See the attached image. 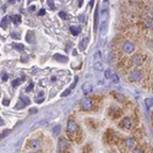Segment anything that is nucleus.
<instances>
[{"label":"nucleus","instance_id":"f257e3e1","mask_svg":"<svg viewBox=\"0 0 153 153\" xmlns=\"http://www.w3.org/2000/svg\"><path fill=\"white\" fill-rule=\"evenodd\" d=\"M104 141H106L108 145H115L119 141V135L115 132H113L112 130H108L106 133V137H104Z\"/></svg>","mask_w":153,"mask_h":153},{"label":"nucleus","instance_id":"f03ea898","mask_svg":"<svg viewBox=\"0 0 153 153\" xmlns=\"http://www.w3.org/2000/svg\"><path fill=\"white\" fill-rule=\"evenodd\" d=\"M69 150V141L64 137H60V140L58 142V152L59 153H63L65 151Z\"/></svg>","mask_w":153,"mask_h":153},{"label":"nucleus","instance_id":"7ed1b4c3","mask_svg":"<svg viewBox=\"0 0 153 153\" xmlns=\"http://www.w3.org/2000/svg\"><path fill=\"white\" fill-rule=\"evenodd\" d=\"M93 106H94V104H93V102L89 98H85L82 102H81V109H82V110H86V112L92 110Z\"/></svg>","mask_w":153,"mask_h":153},{"label":"nucleus","instance_id":"20e7f679","mask_svg":"<svg viewBox=\"0 0 153 153\" xmlns=\"http://www.w3.org/2000/svg\"><path fill=\"white\" fill-rule=\"evenodd\" d=\"M77 131H79L77 124H76L74 120H69V121H68V132L70 133V136L75 135V133L77 132Z\"/></svg>","mask_w":153,"mask_h":153},{"label":"nucleus","instance_id":"39448f33","mask_svg":"<svg viewBox=\"0 0 153 153\" xmlns=\"http://www.w3.org/2000/svg\"><path fill=\"white\" fill-rule=\"evenodd\" d=\"M123 50L125 51L126 54H131V53H133V50H135V44L130 41H126L123 44Z\"/></svg>","mask_w":153,"mask_h":153},{"label":"nucleus","instance_id":"423d86ee","mask_svg":"<svg viewBox=\"0 0 153 153\" xmlns=\"http://www.w3.org/2000/svg\"><path fill=\"white\" fill-rule=\"evenodd\" d=\"M119 125H120V127L125 129V130H131L132 129V121H131L130 118H124Z\"/></svg>","mask_w":153,"mask_h":153},{"label":"nucleus","instance_id":"0eeeda50","mask_svg":"<svg viewBox=\"0 0 153 153\" xmlns=\"http://www.w3.org/2000/svg\"><path fill=\"white\" fill-rule=\"evenodd\" d=\"M143 77V74L141 72L140 70H133V71H131L130 72V80L131 81H140L141 79Z\"/></svg>","mask_w":153,"mask_h":153},{"label":"nucleus","instance_id":"6e6552de","mask_svg":"<svg viewBox=\"0 0 153 153\" xmlns=\"http://www.w3.org/2000/svg\"><path fill=\"white\" fill-rule=\"evenodd\" d=\"M145 59H146V56L145 55H135L132 58V64L133 65H136V66H138V65H141V64H143V61H145Z\"/></svg>","mask_w":153,"mask_h":153},{"label":"nucleus","instance_id":"1a4fd4ad","mask_svg":"<svg viewBox=\"0 0 153 153\" xmlns=\"http://www.w3.org/2000/svg\"><path fill=\"white\" fill-rule=\"evenodd\" d=\"M109 115H110L112 118H119L121 115V110L118 109L116 107H112L110 109H109Z\"/></svg>","mask_w":153,"mask_h":153},{"label":"nucleus","instance_id":"9d476101","mask_svg":"<svg viewBox=\"0 0 153 153\" xmlns=\"http://www.w3.org/2000/svg\"><path fill=\"white\" fill-rule=\"evenodd\" d=\"M125 146L127 148H135L136 147V140L133 137H127V138H125Z\"/></svg>","mask_w":153,"mask_h":153},{"label":"nucleus","instance_id":"9b49d317","mask_svg":"<svg viewBox=\"0 0 153 153\" xmlns=\"http://www.w3.org/2000/svg\"><path fill=\"white\" fill-rule=\"evenodd\" d=\"M82 91H83V93H85L86 95H87V94H89L91 92H92V86H91L89 83H87V85H83Z\"/></svg>","mask_w":153,"mask_h":153},{"label":"nucleus","instance_id":"f8f14e48","mask_svg":"<svg viewBox=\"0 0 153 153\" xmlns=\"http://www.w3.org/2000/svg\"><path fill=\"white\" fill-rule=\"evenodd\" d=\"M54 59L60 61V63H66V61H68V58H66V56H63V55H60V54H55Z\"/></svg>","mask_w":153,"mask_h":153},{"label":"nucleus","instance_id":"ddd939ff","mask_svg":"<svg viewBox=\"0 0 153 153\" xmlns=\"http://www.w3.org/2000/svg\"><path fill=\"white\" fill-rule=\"evenodd\" d=\"M10 21H12L15 25L16 23L18 25V23L21 22V16L20 15H12V16H10Z\"/></svg>","mask_w":153,"mask_h":153},{"label":"nucleus","instance_id":"4468645a","mask_svg":"<svg viewBox=\"0 0 153 153\" xmlns=\"http://www.w3.org/2000/svg\"><path fill=\"white\" fill-rule=\"evenodd\" d=\"M70 32L72 33L74 36H79L80 33H81V28H80V27H75V26H72V27H70Z\"/></svg>","mask_w":153,"mask_h":153},{"label":"nucleus","instance_id":"2eb2a0df","mask_svg":"<svg viewBox=\"0 0 153 153\" xmlns=\"http://www.w3.org/2000/svg\"><path fill=\"white\" fill-rule=\"evenodd\" d=\"M99 10L98 7H95V12H94V30H97V26H98V18H99Z\"/></svg>","mask_w":153,"mask_h":153},{"label":"nucleus","instance_id":"dca6fc26","mask_svg":"<svg viewBox=\"0 0 153 153\" xmlns=\"http://www.w3.org/2000/svg\"><path fill=\"white\" fill-rule=\"evenodd\" d=\"M9 22H10V17L5 16V17L3 18V21H1V27H3V28H6V27L9 26Z\"/></svg>","mask_w":153,"mask_h":153},{"label":"nucleus","instance_id":"f3484780","mask_svg":"<svg viewBox=\"0 0 153 153\" xmlns=\"http://www.w3.org/2000/svg\"><path fill=\"white\" fill-rule=\"evenodd\" d=\"M26 41L28 43H32L33 42V32H27V35H26Z\"/></svg>","mask_w":153,"mask_h":153},{"label":"nucleus","instance_id":"a211bd4d","mask_svg":"<svg viewBox=\"0 0 153 153\" xmlns=\"http://www.w3.org/2000/svg\"><path fill=\"white\" fill-rule=\"evenodd\" d=\"M145 104H146L147 108L153 107V98H147V99L145 100Z\"/></svg>","mask_w":153,"mask_h":153},{"label":"nucleus","instance_id":"6ab92c4d","mask_svg":"<svg viewBox=\"0 0 153 153\" xmlns=\"http://www.w3.org/2000/svg\"><path fill=\"white\" fill-rule=\"evenodd\" d=\"M113 95L114 97H115L119 102H124V100H125V98H124V95L123 94H120V93H113Z\"/></svg>","mask_w":153,"mask_h":153},{"label":"nucleus","instance_id":"aec40b11","mask_svg":"<svg viewBox=\"0 0 153 153\" xmlns=\"http://www.w3.org/2000/svg\"><path fill=\"white\" fill-rule=\"evenodd\" d=\"M91 151H92V146H91V143L86 145V146L83 147V150H82L83 153H91Z\"/></svg>","mask_w":153,"mask_h":153},{"label":"nucleus","instance_id":"412c9836","mask_svg":"<svg viewBox=\"0 0 153 153\" xmlns=\"http://www.w3.org/2000/svg\"><path fill=\"white\" fill-rule=\"evenodd\" d=\"M87 38H85V39H82V41H81V43H80V49L81 50H83L85 49V48H86V45H87Z\"/></svg>","mask_w":153,"mask_h":153},{"label":"nucleus","instance_id":"4be33fe9","mask_svg":"<svg viewBox=\"0 0 153 153\" xmlns=\"http://www.w3.org/2000/svg\"><path fill=\"white\" fill-rule=\"evenodd\" d=\"M12 47H14V49H16L18 51H23V49H25L22 44H16V43H15V44H12Z\"/></svg>","mask_w":153,"mask_h":153},{"label":"nucleus","instance_id":"5701e85b","mask_svg":"<svg viewBox=\"0 0 153 153\" xmlns=\"http://www.w3.org/2000/svg\"><path fill=\"white\" fill-rule=\"evenodd\" d=\"M102 63H100V61H97V63H94V69L95 70H98V71H102L103 70V68H102Z\"/></svg>","mask_w":153,"mask_h":153},{"label":"nucleus","instance_id":"b1692460","mask_svg":"<svg viewBox=\"0 0 153 153\" xmlns=\"http://www.w3.org/2000/svg\"><path fill=\"white\" fill-rule=\"evenodd\" d=\"M43 100H44V94H43V93H39V94H38V98L36 99V102H37V103H42Z\"/></svg>","mask_w":153,"mask_h":153},{"label":"nucleus","instance_id":"393cba45","mask_svg":"<svg viewBox=\"0 0 153 153\" xmlns=\"http://www.w3.org/2000/svg\"><path fill=\"white\" fill-rule=\"evenodd\" d=\"M104 75H106L107 79H112L113 77V74H112L110 70H106V71H104Z\"/></svg>","mask_w":153,"mask_h":153},{"label":"nucleus","instance_id":"a878e982","mask_svg":"<svg viewBox=\"0 0 153 153\" xmlns=\"http://www.w3.org/2000/svg\"><path fill=\"white\" fill-rule=\"evenodd\" d=\"M21 81H22V79H17V80H14V81H12V86H14V87H17V86L21 83Z\"/></svg>","mask_w":153,"mask_h":153},{"label":"nucleus","instance_id":"bb28decb","mask_svg":"<svg viewBox=\"0 0 153 153\" xmlns=\"http://www.w3.org/2000/svg\"><path fill=\"white\" fill-rule=\"evenodd\" d=\"M30 146L33 147V148H37V147H39V141H32L30 143Z\"/></svg>","mask_w":153,"mask_h":153},{"label":"nucleus","instance_id":"cd10ccee","mask_svg":"<svg viewBox=\"0 0 153 153\" xmlns=\"http://www.w3.org/2000/svg\"><path fill=\"white\" fill-rule=\"evenodd\" d=\"M21 100H22V102L23 103H25V104H27V106H28V104H30V99H28L27 97H25V95H21Z\"/></svg>","mask_w":153,"mask_h":153},{"label":"nucleus","instance_id":"c85d7f7f","mask_svg":"<svg viewBox=\"0 0 153 153\" xmlns=\"http://www.w3.org/2000/svg\"><path fill=\"white\" fill-rule=\"evenodd\" d=\"M25 106H26V104H25V103H23V102H22V100H20V102H18V103L16 104V108H17V109H22V108H23V107H25Z\"/></svg>","mask_w":153,"mask_h":153},{"label":"nucleus","instance_id":"c756f323","mask_svg":"<svg viewBox=\"0 0 153 153\" xmlns=\"http://www.w3.org/2000/svg\"><path fill=\"white\" fill-rule=\"evenodd\" d=\"M53 132H54V135H59V132H60V126H59V125H56V126L54 127Z\"/></svg>","mask_w":153,"mask_h":153},{"label":"nucleus","instance_id":"7c9ffc66","mask_svg":"<svg viewBox=\"0 0 153 153\" xmlns=\"http://www.w3.org/2000/svg\"><path fill=\"white\" fill-rule=\"evenodd\" d=\"M59 16L61 18H65V20H66V18H68V14L64 12V11H61V12H59Z\"/></svg>","mask_w":153,"mask_h":153},{"label":"nucleus","instance_id":"2f4dec72","mask_svg":"<svg viewBox=\"0 0 153 153\" xmlns=\"http://www.w3.org/2000/svg\"><path fill=\"white\" fill-rule=\"evenodd\" d=\"M147 26L150 28L153 27V20H152V18H148V20H147Z\"/></svg>","mask_w":153,"mask_h":153},{"label":"nucleus","instance_id":"473e14b6","mask_svg":"<svg viewBox=\"0 0 153 153\" xmlns=\"http://www.w3.org/2000/svg\"><path fill=\"white\" fill-rule=\"evenodd\" d=\"M47 3H48V5H49L50 9H54V7H55V6H54V1H53V0H48Z\"/></svg>","mask_w":153,"mask_h":153},{"label":"nucleus","instance_id":"72a5a7b5","mask_svg":"<svg viewBox=\"0 0 153 153\" xmlns=\"http://www.w3.org/2000/svg\"><path fill=\"white\" fill-rule=\"evenodd\" d=\"M70 92H71V89H70V88H69V89H65L61 95H63V97H66V95H69V94H70Z\"/></svg>","mask_w":153,"mask_h":153},{"label":"nucleus","instance_id":"f704fd0d","mask_svg":"<svg viewBox=\"0 0 153 153\" xmlns=\"http://www.w3.org/2000/svg\"><path fill=\"white\" fill-rule=\"evenodd\" d=\"M94 59H95V60H99V59H100V51H97V53H95Z\"/></svg>","mask_w":153,"mask_h":153},{"label":"nucleus","instance_id":"c9c22d12","mask_svg":"<svg viewBox=\"0 0 153 153\" xmlns=\"http://www.w3.org/2000/svg\"><path fill=\"white\" fill-rule=\"evenodd\" d=\"M10 132H11V130H5V131H4V132L1 133V135H3V137H5V136H7Z\"/></svg>","mask_w":153,"mask_h":153},{"label":"nucleus","instance_id":"e433bc0d","mask_svg":"<svg viewBox=\"0 0 153 153\" xmlns=\"http://www.w3.org/2000/svg\"><path fill=\"white\" fill-rule=\"evenodd\" d=\"M3 104H4V106H9V104H10V100L5 98V99L3 100Z\"/></svg>","mask_w":153,"mask_h":153},{"label":"nucleus","instance_id":"4c0bfd02","mask_svg":"<svg viewBox=\"0 0 153 153\" xmlns=\"http://www.w3.org/2000/svg\"><path fill=\"white\" fill-rule=\"evenodd\" d=\"M44 14H45V10H44V9H42V10L38 11V15H39V16H43Z\"/></svg>","mask_w":153,"mask_h":153},{"label":"nucleus","instance_id":"58836bf2","mask_svg":"<svg viewBox=\"0 0 153 153\" xmlns=\"http://www.w3.org/2000/svg\"><path fill=\"white\" fill-rule=\"evenodd\" d=\"M113 82H118V81H119V77H118V76L116 75H113Z\"/></svg>","mask_w":153,"mask_h":153},{"label":"nucleus","instance_id":"ea45409f","mask_svg":"<svg viewBox=\"0 0 153 153\" xmlns=\"http://www.w3.org/2000/svg\"><path fill=\"white\" fill-rule=\"evenodd\" d=\"M132 153H143V151L140 150V148H136V150H133V151H132Z\"/></svg>","mask_w":153,"mask_h":153},{"label":"nucleus","instance_id":"a19ab883","mask_svg":"<svg viewBox=\"0 0 153 153\" xmlns=\"http://www.w3.org/2000/svg\"><path fill=\"white\" fill-rule=\"evenodd\" d=\"M32 88H33V83H31L30 86H28V87H27V89H26V91H27V92H30V91H31Z\"/></svg>","mask_w":153,"mask_h":153},{"label":"nucleus","instance_id":"79ce46f5","mask_svg":"<svg viewBox=\"0 0 153 153\" xmlns=\"http://www.w3.org/2000/svg\"><path fill=\"white\" fill-rule=\"evenodd\" d=\"M7 79H9V76L6 74H3V80L4 81H7Z\"/></svg>","mask_w":153,"mask_h":153},{"label":"nucleus","instance_id":"37998d69","mask_svg":"<svg viewBox=\"0 0 153 153\" xmlns=\"http://www.w3.org/2000/svg\"><path fill=\"white\" fill-rule=\"evenodd\" d=\"M80 20L82 21V22H83V21H86V16H80Z\"/></svg>","mask_w":153,"mask_h":153},{"label":"nucleus","instance_id":"c03bdc74","mask_svg":"<svg viewBox=\"0 0 153 153\" xmlns=\"http://www.w3.org/2000/svg\"><path fill=\"white\" fill-rule=\"evenodd\" d=\"M30 113H37V109L36 108H32L31 110H30Z\"/></svg>","mask_w":153,"mask_h":153},{"label":"nucleus","instance_id":"a18cd8bd","mask_svg":"<svg viewBox=\"0 0 153 153\" xmlns=\"http://www.w3.org/2000/svg\"><path fill=\"white\" fill-rule=\"evenodd\" d=\"M30 10H31V11H35V10H36V6H33V5L30 6Z\"/></svg>","mask_w":153,"mask_h":153},{"label":"nucleus","instance_id":"49530a36","mask_svg":"<svg viewBox=\"0 0 153 153\" xmlns=\"http://www.w3.org/2000/svg\"><path fill=\"white\" fill-rule=\"evenodd\" d=\"M12 38H20V37H18V35H15V33H12Z\"/></svg>","mask_w":153,"mask_h":153},{"label":"nucleus","instance_id":"de8ad7c7","mask_svg":"<svg viewBox=\"0 0 153 153\" xmlns=\"http://www.w3.org/2000/svg\"><path fill=\"white\" fill-rule=\"evenodd\" d=\"M1 125H4V120H3L1 118H0V126H1Z\"/></svg>","mask_w":153,"mask_h":153},{"label":"nucleus","instance_id":"09e8293b","mask_svg":"<svg viewBox=\"0 0 153 153\" xmlns=\"http://www.w3.org/2000/svg\"><path fill=\"white\" fill-rule=\"evenodd\" d=\"M82 1H83V0H79V6L82 5Z\"/></svg>","mask_w":153,"mask_h":153},{"label":"nucleus","instance_id":"8fccbe9b","mask_svg":"<svg viewBox=\"0 0 153 153\" xmlns=\"http://www.w3.org/2000/svg\"><path fill=\"white\" fill-rule=\"evenodd\" d=\"M63 153H70V152H69V151H65V152H63Z\"/></svg>","mask_w":153,"mask_h":153},{"label":"nucleus","instance_id":"3c124183","mask_svg":"<svg viewBox=\"0 0 153 153\" xmlns=\"http://www.w3.org/2000/svg\"><path fill=\"white\" fill-rule=\"evenodd\" d=\"M3 137V135H1V133H0V138H1Z\"/></svg>","mask_w":153,"mask_h":153}]
</instances>
